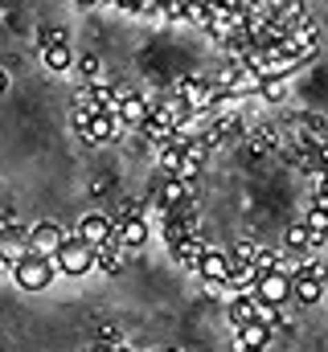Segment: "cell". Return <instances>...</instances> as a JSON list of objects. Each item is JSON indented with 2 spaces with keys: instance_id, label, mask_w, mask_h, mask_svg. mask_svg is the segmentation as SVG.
Here are the masks:
<instances>
[{
  "instance_id": "6da1fadb",
  "label": "cell",
  "mask_w": 328,
  "mask_h": 352,
  "mask_svg": "<svg viewBox=\"0 0 328 352\" xmlns=\"http://www.w3.org/2000/svg\"><path fill=\"white\" fill-rule=\"evenodd\" d=\"M50 263H54V270H58V274L82 278V274H90V270H94V246H86L82 238L66 234V242L50 254Z\"/></svg>"
},
{
  "instance_id": "7a4b0ae2",
  "label": "cell",
  "mask_w": 328,
  "mask_h": 352,
  "mask_svg": "<svg viewBox=\"0 0 328 352\" xmlns=\"http://www.w3.org/2000/svg\"><path fill=\"white\" fill-rule=\"evenodd\" d=\"M8 274H12V283L21 287V291H45L50 283H54V263L45 258V254H25V258H17V263L8 266Z\"/></svg>"
},
{
  "instance_id": "3957f363",
  "label": "cell",
  "mask_w": 328,
  "mask_h": 352,
  "mask_svg": "<svg viewBox=\"0 0 328 352\" xmlns=\"http://www.w3.org/2000/svg\"><path fill=\"white\" fill-rule=\"evenodd\" d=\"M250 295H254V299H263V303L283 307V303L291 299V270H287V266H275V270L258 274V278H254V287H250Z\"/></svg>"
},
{
  "instance_id": "277c9868",
  "label": "cell",
  "mask_w": 328,
  "mask_h": 352,
  "mask_svg": "<svg viewBox=\"0 0 328 352\" xmlns=\"http://www.w3.org/2000/svg\"><path fill=\"white\" fill-rule=\"evenodd\" d=\"M148 111H152V102H148L144 94L119 90V102H115V119H119L123 127H136V131H140V123L148 119Z\"/></svg>"
},
{
  "instance_id": "5b68a950",
  "label": "cell",
  "mask_w": 328,
  "mask_h": 352,
  "mask_svg": "<svg viewBox=\"0 0 328 352\" xmlns=\"http://www.w3.org/2000/svg\"><path fill=\"white\" fill-rule=\"evenodd\" d=\"M74 238H82L86 246H103V242L115 238V221L103 217V213H86V217L79 221V230H74Z\"/></svg>"
},
{
  "instance_id": "8992f818",
  "label": "cell",
  "mask_w": 328,
  "mask_h": 352,
  "mask_svg": "<svg viewBox=\"0 0 328 352\" xmlns=\"http://www.w3.org/2000/svg\"><path fill=\"white\" fill-rule=\"evenodd\" d=\"M62 242H66V230H62L58 221H41V226L29 230V250H33V254H45V258H50Z\"/></svg>"
},
{
  "instance_id": "52a82bcc",
  "label": "cell",
  "mask_w": 328,
  "mask_h": 352,
  "mask_svg": "<svg viewBox=\"0 0 328 352\" xmlns=\"http://www.w3.org/2000/svg\"><path fill=\"white\" fill-rule=\"evenodd\" d=\"M115 131H119V119L107 115V111H99V115H90V123H86V131H82L79 140L82 144H111Z\"/></svg>"
},
{
  "instance_id": "ba28073f",
  "label": "cell",
  "mask_w": 328,
  "mask_h": 352,
  "mask_svg": "<svg viewBox=\"0 0 328 352\" xmlns=\"http://www.w3.org/2000/svg\"><path fill=\"white\" fill-rule=\"evenodd\" d=\"M193 274H197L201 283H226V274H230V254H222V250H205Z\"/></svg>"
},
{
  "instance_id": "9c48e42d",
  "label": "cell",
  "mask_w": 328,
  "mask_h": 352,
  "mask_svg": "<svg viewBox=\"0 0 328 352\" xmlns=\"http://www.w3.org/2000/svg\"><path fill=\"white\" fill-rule=\"evenodd\" d=\"M189 197H193V180H181V176H168V180H164V188L156 192V201H161L164 213L181 209V205H185Z\"/></svg>"
},
{
  "instance_id": "30bf717a",
  "label": "cell",
  "mask_w": 328,
  "mask_h": 352,
  "mask_svg": "<svg viewBox=\"0 0 328 352\" xmlns=\"http://www.w3.org/2000/svg\"><path fill=\"white\" fill-rule=\"evenodd\" d=\"M115 242L123 250H140L148 242V221L144 217H127V221H115Z\"/></svg>"
},
{
  "instance_id": "8fae6325",
  "label": "cell",
  "mask_w": 328,
  "mask_h": 352,
  "mask_svg": "<svg viewBox=\"0 0 328 352\" xmlns=\"http://www.w3.org/2000/svg\"><path fill=\"white\" fill-rule=\"evenodd\" d=\"M226 316H230V324H234V328L254 324V295H250V291H238L234 299H226Z\"/></svg>"
},
{
  "instance_id": "7c38bea8",
  "label": "cell",
  "mask_w": 328,
  "mask_h": 352,
  "mask_svg": "<svg viewBox=\"0 0 328 352\" xmlns=\"http://www.w3.org/2000/svg\"><path fill=\"white\" fill-rule=\"evenodd\" d=\"M205 250H209V246H205L197 234H189V238H181V242L172 246V258H176L181 266H189V270H197V263H201V254H205Z\"/></svg>"
},
{
  "instance_id": "4fadbf2b",
  "label": "cell",
  "mask_w": 328,
  "mask_h": 352,
  "mask_svg": "<svg viewBox=\"0 0 328 352\" xmlns=\"http://www.w3.org/2000/svg\"><path fill=\"white\" fill-rule=\"evenodd\" d=\"M234 332H238V340H234L238 352H263L267 340H271V328H263V324H246V328H234Z\"/></svg>"
},
{
  "instance_id": "5bb4252c",
  "label": "cell",
  "mask_w": 328,
  "mask_h": 352,
  "mask_svg": "<svg viewBox=\"0 0 328 352\" xmlns=\"http://www.w3.org/2000/svg\"><path fill=\"white\" fill-rule=\"evenodd\" d=\"M119 266H123V246L111 238V242H103V246H94V270H103V274H119Z\"/></svg>"
},
{
  "instance_id": "9a60e30c",
  "label": "cell",
  "mask_w": 328,
  "mask_h": 352,
  "mask_svg": "<svg viewBox=\"0 0 328 352\" xmlns=\"http://www.w3.org/2000/svg\"><path fill=\"white\" fill-rule=\"evenodd\" d=\"M291 299H300V303H320V299H325V283H320V278H308V274H291Z\"/></svg>"
},
{
  "instance_id": "2e32d148",
  "label": "cell",
  "mask_w": 328,
  "mask_h": 352,
  "mask_svg": "<svg viewBox=\"0 0 328 352\" xmlns=\"http://www.w3.org/2000/svg\"><path fill=\"white\" fill-rule=\"evenodd\" d=\"M254 278H258V270L243 258H230V274H226V287L230 291H250L254 287Z\"/></svg>"
},
{
  "instance_id": "e0dca14e",
  "label": "cell",
  "mask_w": 328,
  "mask_h": 352,
  "mask_svg": "<svg viewBox=\"0 0 328 352\" xmlns=\"http://www.w3.org/2000/svg\"><path fill=\"white\" fill-rule=\"evenodd\" d=\"M41 62H45V70L62 74L74 66V54H70V45H41Z\"/></svg>"
},
{
  "instance_id": "ac0fdd59",
  "label": "cell",
  "mask_w": 328,
  "mask_h": 352,
  "mask_svg": "<svg viewBox=\"0 0 328 352\" xmlns=\"http://www.w3.org/2000/svg\"><path fill=\"white\" fill-rule=\"evenodd\" d=\"M254 324H263V328H279V324H287V320H283V311H279L275 303L254 299Z\"/></svg>"
},
{
  "instance_id": "d6986e66",
  "label": "cell",
  "mask_w": 328,
  "mask_h": 352,
  "mask_svg": "<svg viewBox=\"0 0 328 352\" xmlns=\"http://www.w3.org/2000/svg\"><path fill=\"white\" fill-rule=\"evenodd\" d=\"M209 16H214V12H209V0H185V21H189V25L205 29Z\"/></svg>"
},
{
  "instance_id": "ffe728a7",
  "label": "cell",
  "mask_w": 328,
  "mask_h": 352,
  "mask_svg": "<svg viewBox=\"0 0 328 352\" xmlns=\"http://www.w3.org/2000/svg\"><path fill=\"white\" fill-rule=\"evenodd\" d=\"M304 226H308V234L328 238V205H312V209H308V217H304Z\"/></svg>"
},
{
  "instance_id": "44dd1931",
  "label": "cell",
  "mask_w": 328,
  "mask_h": 352,
  "mask_svg": "<svg viewBox=\"0 0 328 352\" xmlns=\"http://www.w3.org/2000/svg\"><path fill=\"white\" fill-rule=\"evenodd\" d=\"M308 246H312L308 226H304V221H300V226H291V230H287V250H291V254H300V250H308Z\"/></svg>"
},
{
  "instance_id": "7402d4cb",
  "label": "cell",
  "mask_w": 328,
  "mask_h": 352,
  "mask_svg": "<svg viewBox=\"0 0 328 352\" xmlns=\"http://www.w3.org/2000/svg\"><path fill=\"white\" fill-rule=\"evenodd\" d=\"M258 94H263L267 102H283V98H287V78H263Z\"/></svg>"
},
{
  "instance_id": "603a6c76",
  "label": "cell",
  "mask_w": 328,
  "mask_h": 352,
  "mask_svg": "<svg viewBox=\"0 0 328 352\" xmlns=\"http://www.w3.org/2000/svg\"><path fill=\"white\" fill-rule=\"evenodd\" d=\"M250 266H254L258 274H267V270H275V266H283V263H279V254H275V250H258V246H254V254H250Z\"/></svg>"
},
{
  "instance_id": "cb8c5ba5",
  "label": "cell",
  "mask_w": 328,
  "mask_h": 352,
  "mask_svg": "<svg viewBox=\"0 0 328 352\" xmlns=\"http://www.w3.org/2000/svg\"><path fill=\"white\" fill-rule=\"evenodd\" d=\"M99 70H103V66H99V58H94V54L79 58V74L86 78V82H99Z\"/></svg>"
},
{
  "instance_id": "d4e9b609",
  "label": "cell",
  "mask_w": 328,
  "mask_h": 352,
  "mask_svg": "<svg viewBox=\"0 0 328 352\" xmlns=\"http://www.w3.org/2000/svg\"><path fill=\"white\" fill-rule=\"evenodd\" d=\"M164 21H185V0H161Z\"/></svg>"
},
{
  "instance_id": "484cf974",
  "label": "cell",
  "mask_w": 328,
  "mask_h": 352,
  "mask_svg": "<svg viewBox=\"0 0 328 352\" xmlns=\"http://www.w3.org/2000/svg\"><path fill=\"white\" fill-rule=\"evenodd\" d=\"M41 45H70L66 29H41Z\"/></svg>"
},
{
  "instance_id": "4316f807",
  "label": "cell",
  "mask_w": 328,
  "mask_h": 352,
  "mask_svg": "<svg viewBox=\"0 0 328 352\" xmlns=\"http://www.w3.org/2000/svg\"><path fill=\"white\" fill-rule=\"evenodd\" d=\"M312 160H316V168H320V173H328V135L312 144Z\"/></svg>"
},
{
  "instance_id": "83f0119b",
  "label": "cell",
  "mask_w": 328,
  "mask_h": 352,
  "mask_svg": "<svg viewBox=\"0 0 328 352\" xmlns=\"http://www.w3.org/2000/svg\"><path fill=\"white\" fill-rule=\"evenodd\" d=\"M99 344L111 352V349H119V344H123V336H119L115 328H99Z\"/></svg>"
},
{
  "instance_id": "f1b7e54d",
  "label": "cell",
  "mask_w": 328,
  "mask_h": 352,
  "mask_svg": "<svg viewBox=\"0 0 328 352\" xmlns=\"http://www.w3.org/2000/svg\"><path fill=\"white\" fill-rule=\"evenodd\" d=\"M316 205H328V173L316 176Z\"/></svg>"
},
{
  "instance_id": "f546056e",
  "label": "cell",
  "mask_w": 328,
  "mask_h": 352,
  "mask_svg": "<svg viewBox=\"0 0 328 352\" xmlns=\"http://www.w3.org/2000/svg\"><path fill=\"white\" fill-rule=\"evenodd\" d=\"M201 287H205V295H214V299H226V295H230L226 283H201Z\"/></svg>"
},
{
  "instance_id": "4dcf8cb0",
  "label": "cell",
  "mask_w": 328,
  "mask_h": 352,
  "mask_svg": "<svg viewBox=\"0 0 328 352\" xmlns=\"http://www.w3.org/2000/svg\"><path fill=\"white\" fill-rule=\"evenodd\" d=\"M4 90H8V74H4V70H0V94H4Z\"/></svg>"
},
{
  "instance_id": "1f68e13d",
  "label": "cell",
  "mask_w": 328,
  "mask_h": 352,
  "mask_svg": "<svg viewBox=\"0 0 328 352\" xmlns=\"http://www.w3.org/2000/svg\"><path fill=\"white\" fill-rule=\"evenodd\" d=\"M74 4H82V8H90V4H99V0H74Z\"/></svg>"
},
{
  "instance_id": "d6a6232c",
  "label": "cell",
  "mask_w": 328,
  "mask_h": 352,
  "mask_svg": "<svg viewBox=\"0 0 328 352\" xmlns=\"http://www.w3.org/2000/svg\"><path fill=\"white\" fill-rule=\"evenodd\" d=\"M111 352H132V349H127V344H119V349H111Z\"/></svg>"
},
{
  "instance_id": "836d02e7",
  "label": "cell",
  "mask_w": 328,
  "mask_h": 352,
  "mask_svg": "<svg viewBox=\"0 0 328 352\" xmlns=\"http://www.w3.org/2000/svg\"><path fill=\"white\" fill-rule=\"evenodd\" d=\"M0 230H4V217H0Z\"/></svg>"
},
{
  "instance_id": "e575fe53",
  "label": "cell",
  "mask_w": 328,
  "mask_h": 352,
  "mask_svg": "<svg viewBox=\"0 0 328 352\" xmlns=\"http://www.w3.org/2000/svg\"><path fill=\"white\" fill-rule=\"evenodd\" d=\"M94 352H107V349H94Z\"/></svg>"
}]
</instances>
